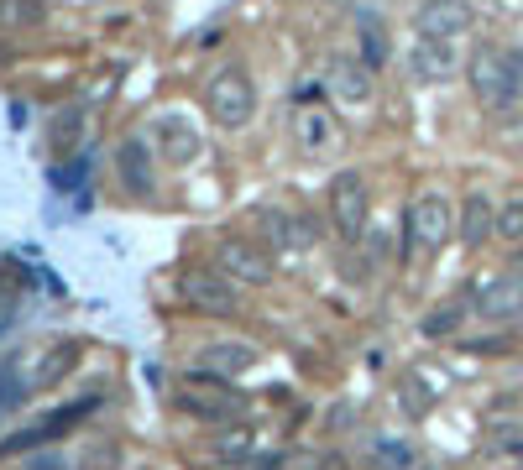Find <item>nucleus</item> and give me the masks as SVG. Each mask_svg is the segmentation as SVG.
I'll use <instances>...</instances> for the list:
<instances>
[{"instance_id":"f257e3e1","label":"nucleus","mask_w":523,"mask_h":470,"mask_svg":"<svg viewBox=\"0 0 523 470\" xmlns=\"http://www.w3.org/2000/svg\"><path fill=\"white\" fill-rule=\"evenodd\" d=\"M466 79H471V94L487 110H513L518 94H523V84H518V74H513V63H508L503 47H476L471 63H466Z\"/></svg>"},{"instance_id":"f03ea898","label":"nucleus","mask_w":523,"mask_h":470,"mask_svg":"<svg viewBox=\"0 0 523 470\" xmlns=\"http://www.w3.org/2000/svg\"><path fill=\"white\" fill-rule=\"evenodd\" d=\"M450 225H456V215H450V199L440 194V188H424V194L408 204V225H403V256H419V251H440L450 241Z\"/></svg>"},{"instance_id":"7ed1b4c3","label":"nucleus","mask_w":523,"mask_h":470,"mask_svg":"<svg viewBox=\"0 0 523 470\" xmlns=\"http://www.w3.org/2000/svg\"><path fill=\"white\" fill-rule=\"evenodd\" d=\"M204 110H210V121L225 126V131L246 126V121H252V110H257L252 79H246L241 68H220V74L204 84Z\"/></svg>"},{"instance_id":"20e7f679","label":"nucleus","mask_w":523,"mask_h":470,"mask_svg":"<svg viewBox=\"0 0 523 470\" xmlns=\"http://www.w3.org/2000/svg\"><path fill=\"white\" fill-rule=\"evenodd\" d=\"M178 413H189L199 423H231V418H246V397L231 382H189L178 392Z\"/></svg>"},{"instance_id":"39448f33","label":"nucleus","mask_w":523,"mask_h":470,"mask_svg":"<svg viewBox=\"0 0 523 470\" xmlns=\"http://www.w3.org/2000/svg\"><path fill=\"white\" fill-rule=\"evenodd\" d=\"M178 293H184L189 309L215 314V319H225V314H236V309H241L236 277H220V272H204V267H194V272L178 277Z\"/></svg>"},{"instance_id":"423d86ee","label":"nucleus","mask_w":523,"mask_h":470,"mask_svg":"<svg viewBox=\"0 0 523 470\" xmlns=\"http://www.w3.org/2000/svg\"><path fill=\"white\" fill-rule=\"evenodd\" d=\"M330 215H335V230L356 241V235L367 230V178H361V173H340L330 183Z\"/></svg>"},{"instance_id":"0eeeda50","label":"nucleus","mask_w":523,"mask_h":470,"mask_svg":"<svg viewBox=\"0 0 523 470\" xmlns=\"http://www.w3.org/2000/svg\"><path fill=\"white\" fill-rule=\"evenodd\" d=\"M220 267L236 282H246V288H267L272 282V256L252 241H241V235H225L220 241Z\"/></svg>"},{"instance_id":"6e6552de","label":"nucleus","mask_w":523,"mask_h":470,"mask_svg":"<svg viewBox=\"0 0 523 470\" xmlns=\"http://www.w3.org/2000/svg\"><path fill=\"white\" fill-rule=\"evenodd\" d=\"M476 314L482 319H513L523 314V267H508L503 277H492L482 293H476Z\"/></svg>"},{"instance_id":"1a4fd4ad","label":"nucleus","mask_w":523,"mask_h":470,"mask_svg":"<svg viewBox=\"0 0 523 470\" xmlns=\"http://www.w3.org/2000/svg\"><path fill=\"white\" fill-rule=\"evenodd\" d=\"M414 27H419V37H456V32L471 27V11L461 6V0H424Z\"/></svg>"},{"instance_id":"9d476101","label":"nucleus","mask_w":523,"mask_h":470,"mask_svg":"<svg viewBox=\"0 0 523 470\" xmlns=\"http://www.w3.org/2000/svg\"><path fill=\"white\" fill-rule=\"evenodd\" d=\"M372 74H377V68H367L361 58H346V53L330 58V89L340 94V100H351V105H367L372 100V89H377Z\"/></svg>"},{"instance_id":"9b49d317","label":"nucleus","mask_w":523,"mask_h":470,"mask_svg":"<svg viewBox=\"0 0 523 470\" xmlns=\"http://www.w3.org/2000/svg\"><path fill=\"white\" fill-rule=\"evenodd\" d=\"M152 141L163 147V157H168V162H178V168L199 157V131L184 121V115H163V121L152 126Z\"/></svg>"},{"instance_id":"f8f14e48","label":"nucleus","mask_w":523,"mask_h":470,"mask_svg":"<svg viewBox=\"0 0 523 470\" xmlns=\"http://www.w3.org/2000/svg\"><path fill=\"white\" fill-rule=\"evenodd\" d=\"M456 235H461V241H466L471 251H482V246L492 241V235H497V209H492V199H487V194H466Z\"/></svg>"},{"instance_id":"ddd939ff","label":"nucleus","mask_w":523,"mask_h":470,"mask_svg":"<svg viewBox=\"0 0 523 470\" xmlns=\"http://www.w3.org/2000/svg\"><path fill=\"white\" fill-rule=\"evenodd\" d=\"M89 408H95V397L89 403H79V408H68V413H53V418H42V423H32V429H21L16 439H6L0 444V455H16V450H32V444H48V439H58L68 423H79Z\"/></svg>"},{"instance_id":"4468645a","label":"nucleus","mask_w":523,"mask_h":470,"mask_svg":"<svg viewBox=\"0 0 523 470\" xmlns=\"http://www.w3.org/2000/svg\"><path fill=\"white\" fill-rule=\"evenodd\" d=\"M356 58L367 68H382L393 58V37H388V27H382L377 11H361L356 16Z\"/></svg>"},{"instance_id":"2eb2a0df","label":"nucleus","mask_w":523,"mask_h":470,"mask_svg":"<svg viewBox=\"0 0 523 470\" xmlns=\"http://www.w3.org/2000/svg\"><path fill=\"white\" fill-rule=\"evenodd\" d=\"M299 141H304V152H314V157H330V152H340V126L330 121V110H320V105H304L299 110Z\"/></svg>"},{"instance_id":"dca6fc26","label":"nucleus","mask_w":523,"mask_h":470,"mask_svg":"<svg viewBox=\"0 0 523 470\" xmlns=\"http://www.w3.org/2000/svg\"><path fill=\"white\" fill-rule=\"evenodd\" d=\"M116 173H121V183L131 188V194H152V157H147V141H136V136L121 141V147H116Z\"/></svg>"},{"instance_id":"f3484780","label":"nucleus","mask_w":523,"mask_h":470,"mask_svg":"<svg viewBox=\"0 0 523 470\" xmlns=\"http://www.w3.org/2000/svg\"><path fill=\"white\" fill-rule=\"evenodd\" d=\"M414 74L429 79V84L456 74V47H450V37H419V47H414Z\"/></svg>"},{"instance_id":"a211bd4d","label":"nucleus","mask_w":523,"mask_h":470,"mask_svg":"<svg viewBox=\"0 0 523 470\" xmlns=\"http://www.w3.org/2000/svg\"><path fill=\"white\" fill-rule=\"evenodd\" d=\"M199 366L210 371V376H241V371H252L257 366V350L252 345H204V356H199Z\"/></svg>"},{"instance_id":"6ab92c4d","label":"nucleus","mask_w":523,"mask_h":470,"mask_svg":"<svg viewBox=\"0 0 523 470\" xmlns=\"http://www.w3.org/2000/svg\"><path fill=\"white\" fill-rule=\"evenodd\" d=\"M74 366H79V345H74V340H58V345H48V356L37 361V371L27 376V382H32V387H53L58 376H68Z\"/></svg>"},{"instance_id":"aec40b11","label":"nucleus","mask_w":523,"mask_h":470,"mask_svg":"<svg viewBox=\"0 0 523 470\" xmlns=\"http://www.w3.org/2000/svg\"><path fill=\"white\" fill-rule=\"evenodd\" d=\"M257 225H262V235L272 246H304V230H293L299 220L283 215V209H257Z\"/></svg>"},{"instance_id":"412c9836","label":"nucleus","mask_w":523,"mask_h":470,"mask_svg":"<svg viewBox=\"0 0 523 470\" xmlns=\"http://www.w3.org/2000/svg\"><path fill=\"white\" fill-rule=\"evenodd\" d=\"M48 6L42 0H0V27H42Z\"/></svg>"},{"instance_id":"4be33fe9","label":"nucleus","mask_w":523,"mask_h":470,"mask_svg":"<svg viewBox=\"0 0 523 470\" xmlns=\"http://www.w3.org/2000/svg\"><path fill=\"white\" fill-rule=\"evenodd\" d=\"M79 131H84V110L79 105H68L58 121H53V141H58V152H79Z\"/></svg>"},{"instance_id":"5701e85b","label":"nucleus","mask_w":523,"mask_h":470,"mask_svg":"<svg viewBox=\"0 0 523 470\" xmlns=\"http://www.w3.org/2000/svg\"><path fill=\"white\" fill-rule=\"evenodd\" d=\"M497 241L523 246V199H513V204L497 209Z\"/></svg>"},{"instance_id":"b1692460","label":"nucleus","mask_w":523,"mask_h":470,"mask_svg":"<svg viewBox=\"0 0 523 470\" xmlns=\"http://www.w3.org/2000/svg\"><path fill=\"white\" fill-rule=\"evenodd\" d=\"M461 319H466V309H461V303H445V309H435V314L424 319V335H429V340L456 335V324H461Z\"/></svg>"},{"instance_id":"393cba45","label":"nucleus","mask_w":523,"mask_h":470,"mask_svg":"<svg viewBox=\"0 0 523 470\" xmlns=\"http://www.w3.org/2000/svg\"><path fill=\"white\" fill-rule=\"evenodd\" d=\"M403 403H408V413H414V418L429 413V392L419 382V371H403Z\"/></svg>"},{"instance_id":"a878e982","label":"nucleus","mask_w":523,"mask_h":470,"mask_svg":"<svg viewBox=\"0 0 523 470\" xmlns=\"http://www.w3.org/2000/svg\"><path fill=\"white\" fill-rule=\"evenodd\" d=\"M27 387H32V382H21L16 371H0V413H6V408H16L21 397H27Z\"/></svg>"},{"instance_id":"bb28decb","label":"nucleus","mask_w":523,"mask_h":470,"mask_svg":"<svg viewBox=\"0 0 523 470\" xmlns=\"http://www.w3.org/2000/svg\"><path fill=\"white\" fill-rule=\"evenodd\" d=\"M215 450H220V455H246V450H252V434H246V429H231L225 439H215Z\"/></svg>"},{"instance_id":"cd10ccee","label":"nucleus","mask_w":523,"mask_h":470,"mask_svg":"<svg viewBox=\"0 0 523 470\" xmlns=\"http://www.w3.org/2000/svg\"><path fill=\"white\" fill-rule=\"evenodd\" d=\"M304 470H346V460H340L335 450H325V455H314V460H304Z\"/></svg>"},{"instance_id":"c85d7f7f","label":"nucleus","mask_w":523,"mask_h":470,"mask_svg":"<svg viewBox=\"0 0 523 470\" xmlns=\"http://www.w3.org/2000/svg\"><path fill=\"white\" fill-rule=\"evenodd\" d=\"M508 63H513V74H518V84H523V53H508Z\"/></svg>"}]
</instances>
